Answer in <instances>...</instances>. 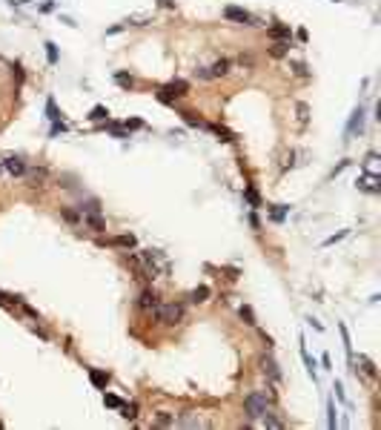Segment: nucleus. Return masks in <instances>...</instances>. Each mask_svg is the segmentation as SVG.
<instances>
[{"instance_id": "obj_18", "label": "nucleus", "mask_w": 381, "mask_h": 430, "mask_svg": "<svg viewBox=\"0 0 381 430\" xmlns=\"http://www.w3.org/2000/svg\"><path fill=\"white\" fill-rule=\"evenodd\" d=\"M178 425H181V428H201V419H198L195 413H184V416L178 419Z\"/></svg>"}, {"instance_id": "obj_31", "label": "nucleus", "mask_w": 381, "mask_h": 430, "mask_svg": "<svg viewBox=\"0 0 381 430\" xmlns=\"http://www.w3.org/2000/svg\"><path fill=\"white\" fill-rule=\"evenodd\" d=\"M286 52H289V40H278V43L272 46V55H275V58H281Z\"/></svg>"}, {"instance_id": "obj_34", "label": "nucleus", "mask_w": 381, "mask_h": 430, "mask_svg": "<svg viewBox=\"0 0 381 430\" xmlns=\"http://www.w3.org/2000/svg\"><path fill=\"white\" fill-rule=\"evenodd\" d=\"M344 235H347V230H341V232H335V235H330V238L324 241V247H333V244H335V241H341Z\"/></svg>"}, {"instance_id": "obj_27", "label": "nucleus", "mask_w": 381, "mask_h": 430, "mask_svg": "<svg viewBox=\"0 0 381 430\" xmlns=\"http://www.w3.org/2000/svg\"><path fill=\"white\" fill-rule=\"evenodd\" d=\"M379 178L376 175H370V178H358V186L361 189H370V192H379V184H376Z\"/></svg>"}, {"instance_id": "obj_4", "label": "nucleus", "mask_w": 381, "mask_h": 430, "mask_svg": "<svg viewBox=\"0 0 381 430\" xmlns=\"http://www.w3.org/2000/svg\"><path fill=\"white\" fill-rule=\"evenodd\" d=\"M187 92H190V83H187V81H172V83H166V86L158 92V98L163 103H172L175 98H184Z\"/></svg>"}, {"instance_id": "obj_15", "label": "nucleus", "mask_w": 381, "mask_h": 430, "mask_svg": "<svg viewBox=\"0 0 381 430\" xmlns=\"http://www.w3.org/2000/svg\"><path fill=\"white\" fill-rule=\"evenodd\" d=\"M115 83H118V86H121V89H132V86H135V78H132V75H127V72H115Z\"/></svg>"}, {"instance_id": "obj_5", "label": "nucleus", "mask_w": 381, "mask_h": 430, "mask_svg": "<svg viewBox=\"0 0 381 430\" xmlns=\"http://www.w3.org/2000/svg\"><path fill=\"white\" fill-rule=\"evenodd\" d=\"M223 17L226 20H235V23H244V26H258V20H255L247 9H241V6H226L223 9Z\"/></svg>"}, {"instance_id": "obj_33", "label": "nucleus", "mask_w": 381, "mask_h": 430, "mask_svg": "<svg viewBox=\"0 0 381 430\" xmlns=\"http://www.w3.org/2000/svg\"><path fill=\"white\" fill-rule=\"evenodd\" d=\"M247 201H250L253 207H261V198H258V192H255L253 186H247Z\"/></svg>"}, {"instance_id": "obj_40", "label": "nucleus", "mask_w": 381, "mask_h": 430, "mask_svg": "<svg viewBox=\"0 0 381 430\" xmlns=\"http://www.w3.org/2000/svg\"><path fill=\"white\" fill-rule=\"evenodd\" d=\"M333 390H335V396H338V399H344V387H341V381H335V387H333Z\"/></svg>"}, {"instance_id": "obj_29", "label": "nucleus", "mask_w": 381, "mask_h": 430, "mask_svg": "<svg viewBox=\"0 0 381 430\" xmlns=\"http://www.w3.org/2000/svg\"><path fill=\"white\" fill-rule=\"evenodd\" d=\"M109 118V109L106 106H95L92 112H89V121H106Z\"/></svg>"}, {"instance_id": "obj_12", "label": "nucleus", "mask_w": 381, "mask_h": 430, "mask_svg": "<svg viewBox=\"0 0 381 430\" xmlns=\"http://www.w3.org/2000/svg\"><path fill=\"white\" fill-rule=\"evenodd\" d=\"M206 298H209V287H206V284L195 287V290L190 293V301H192V304H201V301H206Z\"/></svg>"}, {"instance_id": "obj_14", "label": "nucleus", "mask_w": 381, "mask_h": 430, "mask_svg": "<svg viewBox=\"0 0 381 430\" xmlns=\"http://www.w3.org/2000/svg\"><path fill=\"white\" fill-rule=\"evenodd\" d=\"M270 34H272L275 40H289V37H292V32H289V26H284V23H275V26L270 29Z\"/></svg>"}, {"instance_id": "obj_30", "label": "nucleus", "mask_w": 381, "mask_h": 430, "mask_svg": "<svg viewBox=\"0 0 381 430\" xmlns=\"http://www.w3.org/2000/svg\"><path fill=\"white\" fill-rule=\"evenodd\" d=\"M103 404H106V407H115V410H121L124 399H118L115 393H103Z\"/></svg>"}, {"instance_id": "obj_35", "label": "nucleus", "mask_w": 381, "mask_h": 430, "mask_svg": "<svg viewBox=\"0 0 381 430\" xmlns=\"http://www.w3.org/2000/svg\"><path fill=\"white\" fill-rule=\"evenodd\" d=\"M0 304H3V307H9V304H23V301H20V298H9L6 293H0Z\"/></svg>"}, {"instance_id": "obj_20", "label": "nucleus", "mask_w": 381, "mask_h": 430, "mask_svg": "<svg viewBox=\"0 0 381 430\" xmlns=\"http://www.w3.org/2000/svg\"><path fill=\"white\" fill-rule=\"evenodd\" d=\"M238 313H241L244 324H250V327H255V324H258V321H255V313H253V307H250V304H241V310H238Z\"/></svg>"}, {"instance_id": "obj_32", "label": "nucleus", "mask_w": 381, "mask_h": 430, "mask_svg": "<svg viewBox=\"0 0 381 430\" xmlns=\"http://www.w3.org/2000/svg\"><path fill=\"white\" fill-rule=\"evenodd\" d=\"M46 58H49V63H58V46H55L52 40L46 43Z\"/></svg>"}, {"instance_id": "obj_2", "label": "nucleus", "mask_w": 381, "mask_h": 430, "mask_svg": "<svg viewBox=\"0 0 381 430\" xmlns=\"http://www.w3.org/2000/svg\"><path fill=\"white\" fill-rule=\"evenodd\" d=\"M267 410H270V396H267V393H250L247 401H244V413H247L253 422L261 419Z\"/></svg>"}, {"instance_id": "obj_1", "label": "nucleus", "mask_w": 381, "mask_h": 430, "mask_svg": "<svg viewBox=\"0 0 381 430\" xmlns=\"http://www.w3.org/2000/svg\"><path fill=\"white\" fill-rule=\"evenodd\" d=\"M141 261H143V276L146 278H155L158 273H169V261L163 258V252H158V249H143L141 252Z\"/></svg>"}, {"instance_id": "obj_9", "label": "nucleus", "mask_w": 381, "mask_h": 430, "mask_svg": "<svg viewBox=\"0 0 381 430\" xmlns=\"http://www.w3.org/2000/svg\"><path fill=\"white\" fill-rule=\"evenodd\" d=\"M89 381H92V387L97 390H106V384H109V373H103V370H89Z\"/></svg>"}, {"instance_id": "obj_38", "label": "nucleus", "mask_w": 381, "mask_h": 430, "mask_svg": "<svg viewBox=\"0 0 381 430\" xmlns=\"http://www.w3.org/2000/svg\"><path fill=\"white\" fill-rule=\"evenodd\" d=\"M124 126H127V129H141L143 123H141V121H124Z\"/></svg>"}, {"instance_id": "obj_24", "label": "nucleus", "mask_w": 381, "mask_h": 430, "mask_svg": "<svg viewBox=\"0 0 381 430\" xmlns=\"http://www.w3.org/2000/svg\"><path fill=\"white\" fill-rule=\"evenodd\" d=\"M155 425H160V428H169V425H175V416H172V413H166V410H160L158 416H155Z\"/></svg>"}, {"instance_id": "obj_17", "label": "nucleus", "mask_w": 381, "mask_h": 430, "mask_svg": "<svg viewBox=\"0 0 381 430\" xmlns=\"http://www.w3.org/2000/svg\"><path fill=\"white\" fill-rule=\"evenodd\" d=\"M286 213H289V207H286V204H275V207L270 210V218L281 224V221H284V218H286Z\"/></svg>"}, {"instance_id": "obj_11", "label": "nucleus", "mask_w": 381, "mask_h": 430, "mask_svg": "<svg viewBox=\"0 0 381 430\" xmlns=\"http://www.w3.org/2000/svg\"><path fill=\"white\" fill-rule=\"evenodd\" d=\"M83 224H89L95 232H103L106 230V224H103V218H100V213H89V215H83Z\"/></svg>"}, {"instance_id": "obj_10", "label": "nucleus", "mask_w": 381, "mask_h": 430, "mask_svg": "<svg viewBox=\"0 0 381 430\" xmlns=\"http://www.w3.org/2000/svg\"><path fill=\"white\" fill-rule=\"evenodd\" d=\"M3 166H6V172H12V175H23V172H26V164H23L20 158H6Z\"/></svg>"}, {"instance_id": "obj_41", "label": "nucleus", "mask_w": 381, "mask_h": 430, "mask_svg": "<svg viewBox=\"0 0 381 430\" xmlns=\"http://www.w3.org/2000/svg\"><path fill=\"white\" fill-rule=\"evenodd\" d=\"M335 3H338V0H335Z\"/></svg>"}, {"instance_id": "obj_26", "label": "nucleus", "mask_w": 381, "mask_h": 430, "mask_svg": "<svg viewBox=\"0 0 381 430\" xmlns=\"http://www.w3.org/2000/svg\"><path fill=\"white\" fill-rule=\"evenodd\" d=\"M112 244H115V247H127V249H132V247L138 244V241H135V235H118V238H112Z\"/></svg>"}, {"instance_id": "obj_28", "label": "nucleus", "mask_w": 381, "mask_h": 430, "mask_svg": "<svg viewBox=\"0 0 381 430\" xmlns=\"http://www.w3.org/2000/svg\"><path fill=\"white\" fill-rule=\"evenodd\" d=\"M46 115H49V121H52V123L61 121V112H58V106H55V100H52V98L46 100Z\"/></svg>"}, {"instance_id": "obj_8", "label": "nucleus", "mask_w": 381, "mask_h": 430, "mask_svg": "<svg viewBox=\"0 0 381 430\" xmlns=\"http://www.w3.org/2000/svg\"><path fill=\"white\" fill-rule=\"evenodd\" d=\"M261 370H264V376H267L272 384H278V381L284 379V376H281V367L275 364V359H272V356H264V359H261Z\"/></svg>"}, {"instance_id": "obj_36", "label": "nucleus", "mask_w": 381, "mask_h": 430, "mask_svg": "<svg viewBox=\"0 0 381 430\" xmlns=\"http://www.w3.org/2000/svg\"><path fill=\"white\" fill-rule=\"evenodd\" d=\"M195 78H201V81H212V78H209V69H206V66L195 69Z\"/></svg>"}, {"instance_id": "obj_16", "label": "nucleus", "mask_w": 381, "mask_h": 430, "mask_svg": "<svg viewBox=\"0 0 381 430\" xmlns=\"http://www.w3.org/2000/svg\"><path fill=\"white\" fill-rule=\"evenodd\" d=\"M206 69H209V78H221V75L229 72V61H218V63H212V66H206Z\"/></svg>"}, {"instance_id": "obj_6", "label": "nucleus", "mask_w": 381, "mask_h": 430, "mask_svg": "<svg viewBox=\"0 0 381 430\" xmlns=\"http://www.w3.org/2000/svg\"><path fill=\"white\" fill-rule=\"evenodd\" d=\"M138 307H141V313H146V315H155V310H158V293H155L152 287L141 290V296H138Z\"/></svg>"}, {"instance_id": "obj_22", "label": "nucleus", "mask_w": 381, "mask_h": 430, "mask_svg": "<svg viewBox=\"0 0 381 430\" xmlns=\"http://www.w3.org/2000/svg\"><path fill=\"white\" fill-rule=\"evenodd\" d=\"M338 333H341V341H344V350H347V359L352 362V341H349V333L344 324H338Z\"/></svg>"}, {"instance_id": "obj_25", "label": "nucleus", "mask_w": 381, "mask_h": 430, "mask_svg": "<svg viewBox=\"0 0 381 430\" xmlns=\"http://www.w3.org/2000/svg\"><path fill=\"white\" fill-rule=\"evenodd\" d=\"M178 115L184 118V123H190V126H206V123H204L198 115H195V112H187V109H184V112H178Z\"/></svg>"}, {"instance_id": "obj_19", "label": "nucleus", "mask_w": 381, "mask_h": 430, "mask_svg": "<svg viewBox=\"0 0 381 430\" xmlns=\"http://www.w3.org/2000/svg\"><path fill=\"white\" fill-rule=\"evenodd\" d=\"M338 410H335V401H330L327 404V428L330 430H335V425H338V416H335Z\"/></svg>"}, {"instance_id": "obj_13", "label": "nucleus", "mask_w": 381, "mask_h": 430, "mask_svg": "<svg viewBox=\"0 0 381 430\" xmlns=\"http://www.w3.org/2000/svg\"><path fill=\"white\" fill-rule=\"evenodd\" d=\"M358 364H361V373H364V376H370V379H376V376H379V370H376V364H373V359L358 356Z\"/></svg>"}, {"instance_id": "obj_23", "label": "nucleus", "mask_w": 381, "mask_h": 430, "mask_svg": "<svg viewBox=\"0 0 381 430\" xmlns=\"http://www.w3.org/2000/svg\"><path fill=\"white\" fill-rule=\"evenodd\" d=\"M261 419H264V425H267V428H275V430H281V428H284V422H281L278 416H272L270 410H267V413H264Z\"/></svg>"}, {"instance_id": "obj_3", "label": "nucleus", "mask_w": 381, "mask_h": 430, "mask_svg": "<svg viewBox=\"0 0 381 430\" xmlns=\"http://www.w3.org/2000/svg\"><path fill=\"white\" fill-rule=\"evenodd\" d=\"M155 318H158L160 324H166V327H175V324L184 318V307H181V304H175V301H169V304H158Z\"/></svg>"}, {"instance_id": "obj_39", "label": "nucleus", "mask_w": 381, "mask_h": 430, "mask_svg": "<svg viewBox=\"0 0 381 430\" xmlns=\"http://www.w3.org/2000/svg\"><path fill=\"white\" fill-rule=\"evenodd\" d=\"M295 37H298L301 43H307V37H310V34H307V29H298V32H295Z\"/></svg>"}, {"instance_id": "obj_21", "label": "nucleus", "mask_w": 381, "mask_h": 430, "mask_svg": "<svg viewBox=\"0 0 381 430\" xmlns=\"http://www.w3.org/2000/svg\"><path fill=\"white\" fill-rule=\"evenodd\" d=\"M121 416L129 419V422H135V419H138V404H127V401H124V404H121Z\"/></svg>"}, {"instance_id": "obj_7", "label": "nucleus", "mask_w": 381, "mask_h": 430, "mask_svg": "<svg viewBox=\"0 0 381 430\" xmlns=\"http://www.w3.org/2000/svg\"><path fill=\"white\" fill-rule=\"evenodd\" d=\"M361 129H364V109H361V106H355V109H352V115H349L347 132H344L347 138H344V141H349V138H355V132H361Z\"/></svg>"}, {"instance_id": "obj_37", "label": "nucleus", "mask_w": 381, "mask_h": 430, "mask_svg": "<svg viewBox=\"0 0 381 430\" xmlns=\"http://www.w3.org/2000/svg\"><path fill=\"white\" fill-rule=\"evenodd\" d=\"M64 218H66V221H72V224H78V221H83V218H78V213H72V210H66V213H64Z\"/></svg>"}]
</instances>
